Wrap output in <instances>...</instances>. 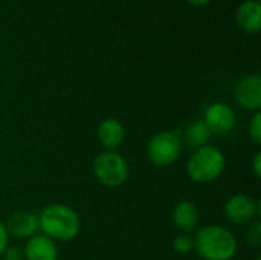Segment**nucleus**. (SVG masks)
Here are the masks:
<instances>
[{
    "label": "nucleus",
    "mask_w": 261,
    "mask_h": 260,
    "mask_svg": "<svg viewBox=\"0 0 261 260\" xmlns=\"http://www.w3.org/2000/svg\"><path fill=\"white\" fill-rule=\"evenodd\" d=\"M180 136H182L184 146H188L191 150H196V149L206 146L213 135L202 120H194L185 127Z\"/></svg>",
    "instance_id": "obj_14"
},
{
    "label": "nucleus",
    "mask_w": 261,
    "mask_h": 260,
    "mask_svg": "<svg viewBox=\"0 0 261 260\" xmlns=\"http://www.w3.org/2000/svg\"><path fill=\"white\" fill-rule=\"evenodd\" d=\"M260 2L246 0L237 9V23L246 34H257L260 31Z\"/></svg>",
    "instance_id": "obj_13"
},
{
    "label": "nucleus",
    "mask_w": 261,
    "mask_h": 260,
    "mask_svg": "<svg viewBox=\"0 0 261 260\" xmlns=\"http://www.w3.org/2000/svg\"><path fill=\"white\" fill-rule=\"evenodd\" d=\"M23 254L24 260H58L60 256L57 242L41 233L26 241Z\"/></svg>",
    "instance_id": "obj_11"
},
{
    "label": "nucleus",
    "mask_w": 261,
    "mask_h": 260,
    "mask_svg": "<svg viewBox=\"0 0 261 260\" xmlns=\"http://www.w3.org/2000/svg\"><path fill=\"white\" fill-rule=\"evenodd\" d=\"M236 101L249 112H258L261 107V77L258 74L245 75L236 86Z\"/></svg>",
    "instance_id": "obj_8"
},
{
    "label": "nucleus",
    "mask_w": 261,
    "mask_h": 260,
    "mask_svg": "<svg viewBox=\"0 0 261 260\" xmlns=\"http://www.w3.org/2000/svg\"><path fill=\"white\" fill-rule=\"evenodd\" d=\"M147 158L156 167H168L179 161L184 152L182 136L177 130L154 133L147 144Z\"/></svg>",
    "instance_id": "obj_5"
},
{
    "label": "nucleus",
    "mask_w": 261,
    "mask_h": 260,
    "mask_svg": "<svg viewBox=\"0 0 261 260\" xmlns=\"http://www.w3.org/2000/svg\"><path fill=\"white\" fill-rule=\"evenodd\" d=\"M248 135H249V139L260 146L261 144V113L260 112H255L249 121V126H248Z\"/></svg>",
    "instance_id": "obj_16"
},
{
    "label": "nucleus",
    "mask_w": 261,
    "mask_h": 260,
    "mask_svg": "<svg viewBox=\"0 0 261 260\" xmlns=\"http://www.w3.org/2000/svg\"><path fill=\"white\" fill-rule=\"evenodd\" d=\"M257 260H261V257H257Z\"/></svg>",
    "instance_id": "obj_22"
},
{
    "label": "nucleus",
    "mask_w": 261,
    "mask_h": 260,
    "mask_svg": "<svg viewBox=\"0 0 261 260\" xmlns=\"http://www.w3.org/2000/svg\"><path fill=\"white\" fill-rule=\"evenodd\" d=\"M173 250L177 254H188L191 251H194V241L191 234H185L180 233L179 236H176L173 239Z\"/></svg>",
    "instance_id": "obj_15"
},
{
    "label": "nucleus",
    "mask_w": 261,
    "mask_h": 260,
    "mask_svg": "<svg viewBox=\"0 0 261 260\" xmlns=\"http://www.w3.org/2000/svg\"><path fill=\"white\" fill-rule=\"evenodd\" d=\"M173 225L185 234H191L200 222L199 207L191 201H180L174 205L171 213Z\"/></svg>",
    "instance_id": "obj_10"
},
{
    "label": "nucleus",
    "mask_w": 261,
    "mask_h": 260,
    "mask_svg": "<svg viewBox=\"0 0 261 260\" xmlns=\"http://www.w3.org/2000/svg\"><path fill=\"white\" fill-rule=\"evenodd\" d=\"M3 260H24V254H23V248H17V247H8L3 254H2Z\"/></svg>",
    "instance_id": "obj_18"
},
{
    "label": "nucleus",
    "mask_w": 261,
    "mask_h": 260,
    "mask_svg": "<svg viewBox=\"0 0 261 260\" xmlns=\"http://www.w3.org/2000/svg\"><path fill=\"white\" fill-rule=\"evenodd\" d=\"M40 233L52 241H73L81 230L78 213L66 204H49L38 215Z\"/></svg>",
    "instance_id": "obj_2"
},
{
    "label": "nucleus",
    "mask_w": 261,
    "mask_h": 260,
    "mask_svg": "<svg viewBox=\"0 0 261 260\" xmlns=\"http://www.w3.org/2000/svg\"><path fill=\"white\" fill-rule=\"evenodd\" d=\"M93 175L106 188L122 187L130 175L127 159L116 150H102L93 161Z\"/></svg>",
    "instance_id": "obj_4"
},
{
    "label": "nucleus",
    "mask_w": 261,
    "mask_h": 260,
    "mask_svg": "<svg viewBox=\"0 0 261 260\" xmlns=\"http://www.w3.org/2000/svg\"><path fill=\"white\" fill-rule=\"evenodd\" d=\"M194 251L202 260H232L239 244L236 234L219 224L205 225L193 236Z\"/></svg>",
    "instance_id": "obj_1"
},
{
    "label": "nucleus",
    "mask_w": 261,
    "mask_h": 260,
    "mask_svg": "<svg viewBox=\"0 0 261 260\" xmlns=\"http://www.w3.org/2000/svg\"><path fill=\"white\" fill-rule=\"evenodd\" d=\"M9 238L28 241L32 236L40 233L38 215L28 211V210H17L14 211L9 219L5 222Z\"/></svg>",
    "instance_id": "obj_9"
},
{
    "label": "nucleus",
    "mask_w": 261,
    "mask_h": 260,
    "mask_svg": "<svg viewBox=\"0 0 261 260\" xmlns=\"http://www.w3.org/2000/svg\"><path fill=\"white\" fill-rule=\"evenodd\" d=\"M246 242L254 247V248H260L261 245V222L260 221H254L252 224H249L248 233H246Z\"/></svg>",
    "instance_id": "obj_17"
},
{
    "label": "nucleus",
    "mask_w": 261,
    "mask_h": 260,
    "mask_svg": "<svg viewBox=\"0 0 261 260\" xmlns=\"http://www.w3.org/2000/svg\"><path fill=\"white\" fill-rule=\"evenodd\" d=\"M223 213L234 225H249L257 221L260 205L252 196L246 193H237L228 198L223 205Z\"/></svg>",
    "instance_id": "obj_6"
},
{
    "label": "nucleus",
    "mask_w": 261,
    "mask_h": 260,
    "mask_svg": "<svg viewBox=\"0 0 261 260\" xmlns=\"http://www.w3.org/2000/svg\"><path fill=\"white\" fill-rule=\"evenodd\" d=\"M96 136L104 150H116L125 139V129L116 118H107L99 123Z\"/></svg>",
    "instance_id": "obj_12"
},
{
    "label": "nucleus",
    "mask_w": 261,
    "mask_h": 260,
    "mask_svg": "<svg viewBox=\"0 0 261 260\" xmlns=\"http://www.w3.org/2000/svg\"><path fill=\"white\" fill-rule=\"evenodd\" d=\"M236 112L225 103L211 104L203 115V123L211 135H228L236 126Z\"/></svg>",
    "instance_id": "obj_7"
},
{
    "label": "nucleus",
    "mask_w": 261,
    "mask_h": 260,
    "mask_svg": "<svg viewBox=\"0 0 261 260\" xmlns=\"http://www.w3.org/2000/svg\"><path fill=\"white\" fill-rule=\"evenodd\" d=\"M188 3H191V5H196V6H202V5H206V3H210L211 0H187Z\"/></svg>",
    "instance_id": "obj_21"
},
{
    "label": "nucleus",
    "mask_w": 261,
    "mask_h": 260,
    "mask_svg": "<svg viewBox=\"0 0 261 260\" xmlns=\"http://www.w3.org/2000/svg\"><path fill=\"white\" fill-rule=\"evenodd\" d=\"M252 172H254L255 178H257V179H260L261 178V153L260 152H257V153L254 155V158H252Z\"/></svg>",
    "instance_id": "obj_20"
},
{
    "label": "nucleus",
    "mask_w": 261,
    "mask_h": 260,
    "mask_svg": "<svg viewBox=\"0 0 261 260\" xmlns=\"http://www.w3.org/2000/svg\"><path fill=\"white\" fill-rule=\"evenodd\" d=\"M226 169L225 153L211 144L193 150L187 162V175L196 184H211L217 181Z\"/></svg>",
    "instance_id": "obj_3"
},
{
    "label": "nucleus",
    "mask_w": 261,
    "mask_h": 260,
    "mask_svg": "<svg viewBox=\"0 0 261 260\" xmlns=\"http://www.w3.org/2000/svg\"><path fill=\"white\" fill-rule=\"evenodd\" d=\"M9 247V234L6 230V225L3 221H0V256L3 254V251Z\"/></svg>",
    "instance_id": "obj_19"
}]
</instances>
